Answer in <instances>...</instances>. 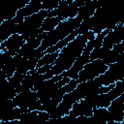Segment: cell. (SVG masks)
<instances>
[{"instance_id": "1", "label": "cell", "mask_w": 124, "mask_h": 124, "mask_svg": "<svg viewBox=\"0 0 124 124\" xmlns=\"http://www.w3.org/2000/svg\"><path fill=\"white\" fill-rule=\"evenodd\" d=\"M95 33L92 30L87 31L84 34L78 35L74 40H72L67 46L62 47L59 50L58 56L54 61L52 67L44 75L45 79H48L55 75H59L68 69L74 64L77 58L81 54L87 41L94 39Z\"/></svg>"}, {"instance_id": "2", "label": "cell", "mask_w": 124, "mask_h": 124, "mask_svg": "<svg viewBox=\"0 0 124 124\" xmlns=\"http://www.w3.org/2000/svg\"><path fill=\"white\" fill-rule=\"evenodd\" d=\"M80 19L76 16L73 18H67V19H63L62 21H60L58 23V25L51 31L46 32L45 38L42 41L41 46L37 48L40 52L44 53V51L49 47L52 46L53 45H55L58 41L64 39L65 37H67L71 32H73L76 28L78 27L79 23H80Z\"/></svg>"}, {"instance_id": "3", "label": "cell", "mask_w": 124, "mask_h": 124, "mask_svg": "<svg viewBox=\"0 0 124 124\" xmlns=\"http://www.w3.org/2000/svg\"><path fill=\"white\" fill-rule=\"evenodd\" d=\"M47 11L41 10L36 14H33L29 16L24 17L23 21L17 25V34H20L23 39L26 41L30 38H35L41 33V25L43 20L47 16Z\"/></svg>"}, {"instance_id": "4", "label": "cell", "mask_w": 124, "mask_h": 124, "mask_svg": "<svg viewBox=\"0 0 124 124\" xmlns=\"http://www.w3.org/2000/svg\"><path fill=\"white\" fill-rule=\"evenodd\" d=\"M15 106L28 110H42V103L40 102L37 92L32 89L20 91L13 98Z\"/></svg>"}, {"instance_id": "5", "label": "cell", "mask_w": 124, "mask_h": 124, "mask_svg": "<svg viewBox=\"0 0 124 124\" xmlns=\"http://www.w3.org/2000/svg\"><path fill=\"white\" fill-rule=\"evenodd\" d=\"M94 48L93 46V39L87 41L81 54L77 58V60L74 62V64L70 67V69H68L67 71L61 73L62 77H67L69 78H78V73L82 70V68L84 67V65L86 63H88L90 61V52L91 50Z\"/></svg>"}, {"instance_id": "6", "label": "cell", "mask_w": 124, "mask_h": 124, "mask_svg": "<svg viewBox=\"0 0 124 124\" xmlns=\"http://www.w3.org/2000/svg\"><path fill=\"white\" fill-rule=\"evenodd\" d=\"M107 69H108V65H106L102 59L90 60L88 63L84 65L82 70L78 73L77 79L78 80V82L93 79L98 76L102 75L103 73H105Z\"/></svg>"}, {"instance_id": "7", "label": "cell", "mask_w": 124, "mask_h": 124, "mask_svg": "<svg viewBox=\"0 0 124 124\" xmlns=\"http://www.w3.org/2000/svg\"><path fill=\"white\" fill-rule=\"evenodd\" d=\"M123 60L108 65V69L105 73L98 76L96 79L101 85H108L115 83L117 80L123 79Z\"/></svg>"}, {"instance_id": "8", "label": "cell", "mask_w": 124, "mask_h": 124, "mask_svg": "<svg viewBox=\"0 0 124 124\" xmlns=\"http://www.w3.org/2000/svg\"><path fill=\"white\" fill-rule=\"evenodd\" d=\"M124 91V82L122 80H117L114 87L106 93L97 94L96 96V108H108L112 100L120 96Z\"/></svg>"}, {"instance_id": "9", "label": "cell", "mask_w": 124, "mask_h": 124, "mask_svg": "<svg viewBox=\"0 0 124 124\" xmlns=\"http://www.w3.org/2000/svg\"><path fill=\"white\" fill-rule=\"evenodd\" d=\"M25 40L20 34H13L7 40L0 43V50H7L12 56L16 55L19 48L23 46Z\"/></svg>"}, {"instance_id": "10", "label": "cell", "mask_w": 124, "mask_h": 124, "mask_svg": "<svg viewBox=\"0 0 124 124\" xmlns=\"http://www.w3.org/2000/svg\"><path fill=\"white\" fill-rule=\"evenodd\" d=\"M109 114H110V120L122 123L124 121V100H123V93L116 97L114 100L111 101L109 106L107 108Z\"/></svg>"}, {"instance_id": "11", "label": "cell", "mask_w": 124, "mask_h": 124, "mask_svg": "<svg viewBox=\"0 0 124 124\" xmlns=\"http://www.w3.org/2000/svg\"><path fill=\"white\" fill-rule=\"evenodd\" d=\"M124 40V23H118L114 28L109 30L104 38L102 46L111 48L115 44L121 43Z\"/></svg>"}, {"instance_id": "12", "label": "cell", "mask_w": 124, "mask_h": 124, "mask_svg": "<svg viewBox=\"0 0 124 124\" xmlns=\"http://www.w3.org/2000/svg\"><path fill=\"white\" fill-rule=\"evenodd\" d=\"M123 59H124V43L121 42V43L115 44L102 60L106 65H109V64L121 61Z\"/></svg>"}, {"instance_id": "13", "label": "cell", "mask_w": 124, "mask_h": 124, "mask_svg": "<svg viewBox=\"0 0 124 124\" xmlns=\"http://www.w3.org/2000/svg\"><path fill=\"white\" fill-rule=\"evenodd\" d=\"M49 120V113L45 110H27L21 113L20 122H45Z\"/></svg>"}, {"instance_id": "14", "label": "cell", "mask_w": 124, "mask_h": 124, "mask_svg": "<svg viewBox=\"0 0 124 124\" xmlns=\"http://www.w3.org/2000/svg\"><path fill=\"white\" fill-rule=\"evenodd\" d=\"M17 9L12 0H0V24L3 20L14 18Z\"/></svg>"}, {"instance_id": "15", "label": "cell", "mask_w": 124, "mask_h": 124, "mask_svg": "<svg viewBox=\"0 0 124 124\" xmlns=\"http://www.w3.org/2000/svg\"><path fill=\"white\" fill-rule=\"evenodd\" d=\"M17 33V25L14 19L3 20L0 24V43L7 40L11 35Z\"/></svg>"}, {"instance_id": "16", "label": "cell", "mask_w": 124, "mask_h": 124, "mask_svg": "<svg viewBox=\"0 0 124 124\" xmlns=\"http://www.w3.org/2000/svg\"><path fill=\"white\" fill-rule=\"evenodd\" d=\"M87 120L92 121L93 123L107 124L110 122V114L107 108H95L91 116L87 117Z\"/></svg>"}, {"instance_id": "17", "label": "cell", "mask_w": 124, "mask_h": 124, "mask_svg": "<svg viewBox=\"0 0 124 124\" xmlns=\"http://www.w3.org/2000/svg\"><path fill=\"white\" fill-rule=\"evenodd\" d=\"M97 10V0H85L84 4L79 8L77 16L82 20L91 17Z\"/></svg>"}, {"instance_id": "18", "label": "cell", "mask_w": 124, "mask_h": 124, "mask_svg": "<svg viewBox=\"0 0 124 124\" xmlns=\"http://www.w3.org/2000/svg\"><path fill=\"white\" fill-rule=\"evenodd\" d=\"M41 10H42V4L39 0H30L26 6L17 10L16 16H20L22 17H26L33 14L38 13Z\"/></svg>"}, {"instance_id": "19", "label": "cell", "mask_w": 124, "mask_h": 124, "mask_svg": "<svg viewBox=\"0 0 124 124\" xmlns=\"http://www.w3.org/2000/svg\"><path fill=\"white\" fill-rule=\"evenodd\" d=\"M37 65H38V58L26 59V58L21 57L19 62H18V64H17L16 72L20 73V74H27L30 71L36 69Z\"/></svg>"}, {"instance_id": "20", "label": "cell", "mask_w": 124, "mask_h": 124, "mask_svg": "<svg viewBox=\"0 0 124 124\" xmlns=\"http://www.w3.org/2000/svg\"><path fill=\"white\" fill-rule=\"evenodd\" d=\"M20 58H21V56H19V55L16 53V55L12 56L11 59H9V60L3 65V67H2V69H1L0 71L7 77V78H10L11 76H13V75L15 74V72H16V67H17V64H18V62H19V60H20Z\"/></svg>"}, {"instance_id": "21", "label": "cell", "mask_w": 124, "mask_h": 124, "mask_svg": "<svg viewBox=\"0 0 124 124\" xmlns=\"http://www.w3.org/2000/svg\"><path fill=\"white\" fill-rule=\"evenodd\" d=\"M63 18L61 16H46L41 25V32H49L53 30L60 21H62Z\"/></svg>"}, {"instance_id": "22", "label": "cell", "mask_w": 124, "mask_h": 124, "mask_svg": "<svg viewBox=\"0 0 124 124\" xmlns=\"http://www.w3.org/2000/svg\"><path fill=\"white\" fill-rule=\"evenodd\" d=\"M59 50L54 51V52H49V53H45L38 59V65L37 67H41L43 65H49V64H53L54 61L56 60L57 56H58Z\"/></svg>"}, {"instance_id": "23", "label": "cell", "mask_w": 124, "mask_h": 124, "mask_svg": "<svg viewBox=\"0 0 124 124\" xmlns=\"http://www.w3.org/2000/svg\"><path fill=\"white\" fill-rule=\"evenodd\" d=\"M24 75L25 74H20V73L15 72V74L13 76H11L10 78H8V81L12 84V86L15 89H16L20 85V83H21V81H22V79L24 78Z\"/></svg>"}, {"instance_id": "24", "label": "cell", "mask_w": 124, "mask_h": 124, "mask_svg": "<svg viewBox=\"0 0 124 124\" xmlns=\"http://www.w3.org/2000/svg\"><path fill=\"white\" fill-rule=\"evenodd\" d=\"M60 1L61 0H46L42 3V10L49 12V11L53 10L54 8H56L58 6V4L60 3Z\"/></svg>"}, {"instance_id": "25", "label": "cell", "mask_w": 124, "mask_h": 124, "mask_svg": "<svg viewBox=\"0 0 124 124\" xmlns=\"http://www.w3.org/2000/svg\"><path fill=\"white\" fill-rule=\"evenodd\" d=\"M12 1H13L14 5L16 6V8L17 10H19V9L23 8L24 6H26V5L29 3L30 0H12Z\"/></svg>"}, {"instance_id": "26", "label": "cell", "mask_w": 124, "mask_h": 124, "mask_svg": "<svg viewBox=\"0 0 124 124\" xmlns=\"http://www.w3.org/2000/svg\"><path fill=\"white\" fill-rule=\"evenodd\" d=\"M52 65L53 64H49V65H43V66H41V67H37L36 68V70H37V72H39L40 74H45V73H46L51 67H52Z\"/></svg>"}, {"instance_id": "27", "label": "cell", "mask_w": 124, "mask_h": 124, "mask_svg": "<svg viewBox=\"0 0 124 124\" xmlns=\"http://www.w3.org/2000/svg\"><path fill=\"white\" fill-rule=\"evenodd\" d=\"M65 1H67L68 3H71V2H73V1H75V0H65Z\"/></svg>"}]
</instances>
